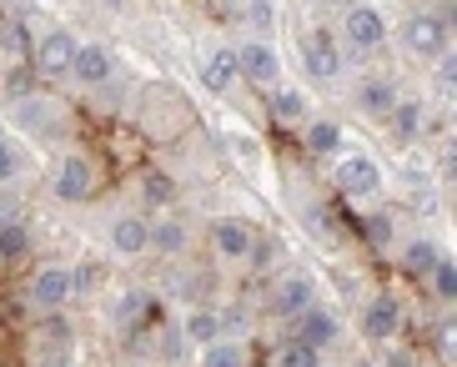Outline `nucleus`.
Listing matches in <instances>:
<instances>
[{
  "label": "nucleus",
  "instance_id": "nucleus-27",
  "mask_svg": "<svg viewBox=\"0 0 457 367\" xmlns=\"http://www.w3.org/2000/svg\"><path fill=\"white\" fill-rule=\"evenodd\" d=\"M141 202H146V212H166L176 202V181L166 171H141Z\"/></svg>",
  "mask_w": 457,
  "mask_h": 367
},
{
  "label": "nucleus",
  "instance_id": "nucleus-33",
  "mask_svg": "<svg viewBox=\"0 0 457 367\" xmlns=\"http://www.w3.org/2000/svg\"><path fill=\"white\" fill-rule=\"evenodd\" d=\"M367 237H372L377 246L392 242V217H367Z\"/></svg>",
  "mask_w": 457,
  "mask_h": 367
},
{
  "label": "nucleus",
  "instance_id": "nucleus-19",
  "mask_svg": "<svg viewBox=\"0 0 457 367\" xmlns=\"http://www.w3.org/2000/svg\"><path fill=\"white\" fill-rule=\"evenodd\" d=\"M242 81V66H237V46H221V51H212L202 61V86L212 96H227L231 86Z\"/></svg>",
  "mask_w": 457,
  "mask_h": 367
},
{
  "label": "nucleus",
  "instance_id": "nucleus-31",
  "mask_svg": "<svg viewBox=\"0 0 457 367\" xmlns=\"http://www.w3.org/2000/svg\"><path fill=\"white\" fill-rule=\"evenodd\" d=\"M271 21H277V5H271V0H246V26L271 30Z\"/></svg>",
  "mask_w": 457,
  "mask_h": 367
},
{
  "label": "nucleus",
  "instance_id": "nucleus-17",
  "mask_svg": "<svg viewBox=\"0 0 457 367\" xmlns=\"http://www.w3.org/2000/svg\"><path fill=\"white\" fill-rule=\"evenodd\" d=\"M151 307H156V297H151L146 287H126L121 297L111 302V327L116 332H136V327L151 322Z\"/></svg>",
  "mask_w": 457,
  "mask_h": 367
},
{
  "label": "nucleus",
  "instance_id": "nucleus-29",
  "mask_svg": "<svg viewBox=\"0 0 457 367\" xmlns=\"http://www.w3.org/2000/svg\"><path fill=\"white\" fill-rule=\"evenodd\" d=\"M443 257V246L437 242H428V237H412V242L403 246V272L407 277H428V267Z\"/></svg>",
  "mask_w": 457,
  "mask_h": 367
},
{
  "label": "nucleus",
  "instance_id": "nucleus-11",
  "mask_svg": "<svg viewBox=\"0 0 457 367\" xmlns=\"http://www.w3.org/2000/svg\"><path fill=\"white\" fill-rule=\"evenodd\" d=\"M317 302V282H312L307 272H287L282 282L271 287V297H267V313L277 317V322H292L302 307H312Z\"/></svg>",
  "mask_w": 457,
  "mask_h": 367
},
{
  "label": "nucleus",
  "instance_id": "nucleus-20",
  "mask_svg": "<svg viewBox=\"0 0 457 367\" xmlns=\"http://www.w3.org/2000/svg\"><path fill=\"white\" fill-rule=\"evenodd\" d=\"M302 126H307V137H302L307 156H337V151H347V131L332 116H307Z\"/></svg>",
  "mask_w": 457,
  "mask_h": 367
},
{
  "label": "nucleus",
  "instance_id": "nucleus-4",
  "mask_svg": "<svg viewBox=\"0 0 457 367\" xmlns=\"http://www.w3.org/2000/svg\"><path fill=\"white\" fill-rule=\"evenodd\" d=\"M403 322H407V307H403V297H397V292H387V287H382V292H372V297L362 302V317H357L362 338H367V342H377V347L397 342Z\"/></svg>",
  "mask_w": 457,
  "mask_h": 367
},
{
  "label": "nucleus",
  "instance_id": "nucleus-28",
  "mask_svg": "<svg viewBox=\"0 0 457 367\" xmlns=\"http://www.w3.org/2000/svg\"><path fill=\"white\" fill-rule=\"evenodd\" d=\"M30 51H36V41H30V30L21 26V21H5L0 26V61H30Z\"/></svg>",
  "mask_w": 457,
  "mask_h": 367
},
{
  "label": "nucleus",
  "instance_id": "nucleus-7",
  "mask_svg": "<svg viewBox=\"0 0 457 367\" xmlns=\"http://www.w3.org/2000/svg\"><path fill=\"white\" fill-rule=\"evenodd\" d=\"M342 41L352 51H382L387 46V15L377 5H342Z\"/></svg>",
  "mask_w": 457,
  "mask_h": 367
},
{
  "label": "nucleus",
  "instance_id": "nucleus-22",
  "mask_svg": "<svg viewBox=\"0 0 457 367\" xmlns=\"http://www.w3.org/2000/svg\"><path fill=\"white\" fill-rule=\"evenodd\" d=\"M357 111H362L367 121H387V111H392V101H397V86L387 81V76H372V81H362L357 86Z\"/></svg>",
  "mask_w": 457,
  "mask_h": 367
},
{
  "label": "nucleus",
  "instance_id": "nucleus-5",
  "mask_svg": "<svg viewBox=\"0 0 457 367\" xmlns=\"http://www.w3.org/2000/svg\"><path fill=\"white\" fill-rule=\"evenodd\" d=\"M447 36H453V15L412 11L403 21V46L417 55V61H437V55L447 51Z\"/></svg>",
  "mask_w": 457,
  "mask_h": 367
},
{
  "label": "nucleus",
  "instance_id": "nucleus-8",
  "mask_svg": "<svg viewBox=\"0 0 457 367\" xmlns=\"http://www.w3.org/2000/svg\"><path fill=\"white\" fill-rule=\"evenodd\" d=\"M347 66V55H342V41H337L332 30H307L302 36V71H307L312 81H337Z\"/></svg>",
  "mask_w": 457,
  "mask_h": 367
},
{
  "label": "nucleus",
  "instance_id": "nucleus-39",
  "mask_svg": "<svg viewBox=\"0 0 457 367\" xmlns=\"http://www.w3.org/2000/svg\"><path fill=\"white\" fill-rule=\"evenodd\" d=\"M352 367H377V363H352Z\"/></svg>",
  "mask_w": 457,
  "mask_h": 367
},
{
  "label": "nucleus",
  "instance_id": "nucleus-24",
  "mask_svg": "<svg viewBox=\"0 0 457 367\" xmlns=\"http://www.w3.org/2000/svg\"><path fill=\"white\" fill-rule=\"evenodd\" d=\"M187 246H191L187 221H176V217H156V221H151V252H162V257H181Z\"/></svg>",
  "mask_w": 457,
  "mask_h": 367
},
{
  "label": "nucleus",
  "instance_id": "nucleus-36",
  "mask_svg": "<svg viewBox=\"0 0 457 367\" xmlns=\"http://www.w3.org/2000/svg\"><path fill=\"white\" fill-rule=\"evenodd\" d=\"M437 353L453 357V322H443V332H437Z\"/></svg>",
  "mask_w": 457,
  "mask_h": 367
},
{
  "label": "nucleus",
  "instance_id": "nucleus-1",
  "mask_svg": "<svg viewBox=\"0 0 457 367\" xmlns=\"http://www.w3.org/2000/svg\"><path fill=\"white\" fill-rule=\"evenodd\" d=\"M26 297L36 313H66L71 302L81 297V267H71V262H46V267H36L30 272V287Z\"/></svg>",
  "mask_w": 457,
  "mask_h": 367
},
{
  "label": "nucleus",
  "instance_id": "nucleus-15",
  "mask_svg": "<svg viewBox=\"0 0 457 367\" xmlns=\"http://www.w3.org/2000/svg\"><path fill=\"white\" fill-rule=\"evenodd\" d=\"M111 252L116 257H146L151 252V217L146 212H121L111 221Z\"/></svg>",
  "mask_w": 457,
  "mask_h": 367
},
{
  "label": "nucleus",
  "instance_id": "nucleus-13",
  "mask_svg": "<svg viewBox=\"0 0 457 367\" xmlns=\"http://www.w3.org/2000/svg\"><path fill=\"white\" fill-rule=\"evenodd\" d=\"M116 76V51L106 41H81L76 46V61H71V81L81 86H106Z\"/></svg>",
  "mask_w": 457,
  "mask_h": 367
},
{
  "label": "nucleus",
  "instance_id": "nucleus-34",
  "mask_svg": "<svg viewBox=\"0 0 457 367\" xmlns=\"http://www.w3.org/2000/svg\"><path fill=\"white\" fill-rule=\"evenodd\" d=\"M307 221H312V231H317V237H327V231H332V212H327V206H307Z\"/></svg>",
  "mask_w": 457,
  "mask_h": 367
},
{
  "label": "nucleus",
  "instance_id": "nucleus-23",
  "mask_svg": "<svg viewBox=\"0 0 457 367\" xmlns=\"http://www.w3.org/2000/svg\"><path fill=\"white\" fill-rule=\"evenodd\" d=\"M176 327H181L187 347H206L212 338H221V317H216V307H187Z\"/></svg>",
  "mask_w": 457,
  "mask_h": 367
},
{
  "label": "nucleus",
  "instance_id": "nucleus-21",
  "mask_svg": "<svg viewBox=\"0 0 457 367\" xmlns=\"http://www.w3.org/2000/svg\"><path fill=\"white\" fill-rule=\"evenodd\" d=\"M196 367H252V342L246 338H212L202 347V357H196Z\"/></svg>",
  "mask_w": 457,
  "mask_h": 367
},
{
  "label": "nucleus",
  "instance_id": "nucleus-9",
  "mask_svg": "<svg viewBox=\"0 0 457 367\" xmlns=\"http://www.w3.org/2000/svg\"><path fill=\"white\" fill-rule=\"evenodd\" d=\"M237 66H242V81H252L256 91H271L282 81V55L271 41H246L237 46Z\"/></svg>",
  "mask_w": 457,
  "mask_h": 367
},
{
  "label": "nucleus",
  "instance_id": "nucleus-18",
  "mask_svg": "<svg viewBox=\"0 0 457 367\" xmlns=\"http://www.w3.org/2000/svg\"><path fill=\"white\" fill-rule=\"evenodd\" d=\"M36 252V231L26 217H5L0 221V267H21Z\"/></svg>",
  "mask_w": 457,
  "mask_h": 367
},
{
  "label": "nucleus",
  "instance_id": "nucleus-38",
  "mask_svg": "<svg viewBox=\"0 0 457 367\" xmlns=\"http://www.w3.org/2000/svg\"><path fill=\"white\" fill-rule=\"evenodd\" d=\"M121 367H151V363H141V357H131V363H121Z\"/></svg>",
  "mask_w": 457,
  "mask_h": 367
},
{
  "label": "nucleus",
  "instance_id": "nucleus-32",
  "mask_svg": "<svg viewBox=\"0 0 457 367\" xmlns=\"http://www.w3.org/2000/svg\"><path fill=\"white\" fill-rule=\"evenodd\" d=\"M15 171H21V151H15L11 141L0 137V187H5V181H11Z\"/></svg>",
  "mask_w": 457,
  "mask_h": 367
},
{
  "label": "nucleus",
  "instance_id": "nucleus-14",
  "mask_svg": "<svg viewBox=\"0 0 457 367\" xmlns=\"http://www.w3.org/2000/svg\"><path fill=\"white\" fill-rule=\"evenodd\" d=\"M256 246V231L246 227L242 217H216L212 221V252L221 262H246Z\"/></svg>",
  "mask_w": 457,
  "mask_h": 367
},
{
  "label": "nucleus",
  "instance_id": "nucleus-6",
  "mask_svg": "<svg viewBox=\"0 0 457 367\" xmlns=\"http://www.w3.org/2000/svg\"><path fill=\"white\" fill-rule=\"evenodd\" d=\"M76 46H81V36L71 26H51L36 41V51H30V66H36V76H71V61H76Z\"/></svg>",
  "mask_w": 457,
  "mask_h": 367
},
{
  "label": "nucleus",
  "instance_id": "nucleus-25",
  "mask_svg": "<svg viewBox=\"0 0 457 367\" xmlns=\"http://www.w3.org/2000/svg\"><path fill=\"white\" fill-rule=\"evenodd\" d=\"M271 121H282V126H296V121H307V91H296V86H271Z\"/></svg>",
  "mask_w": 457,
  "mask_h": 367
},
{
  "label": "nucleus",
  "instance_id": "nucleus-3",
  "mask_svg": "<svg viewBox=\"0 0 457 367\" xmlns=\"http://www.w3.org/2000/svg\"><path fill=\"white\" fill-rule=\"evenodd\" d=\"M96 187H101V171H96V162L86 156V151H61L51 166V191L55 202L66 206H81L96 196Z\"/></svg>",
  "mask_w": 457,
  "mask_h": 367
},
{
  "label": "nucleus",
  "instance_id": "nucleus-30",
  "mask_svg": "<svg viewBox=\"0 0 457 367\" xmlns=\"http://www.w3.org/2000/svg\"><path fill=\"white\" fill-rule=\"evenodd\" d=\"M271 367H327V353H317V347H307V342H282L277 347V363Z\"/></svg>",
  "mask_w": 457,
  "mask_h": 367
},
{
  "label": "nucleus",
  "instance_id": "nucleus-2",
  "mask_svg": "<svg viewBox=\"0 0 457 367\" xmlns=\"http://www.w3.org/2000/svg\"><path fill=\"white\" fill-rule=\"evenodd\" d=\"M382 166H377V156H367V151H337V166H332V187L342 202H372L377 191H382Z\"/></svg>",
  "mask_w": 457,
  "mask_h": 367
},
{
  "label": "nucleus",
  "instance_id": "nucleus-37",
  "mask_svg": "<svg viewBox=\"0 0 457 367\" xmlns=\"http://www.w3.org/2000/svg\"><path fill=\"white\" fill-rule=\"evenodd\" d=\"M312 5H322V11H342L347 0H312Z\"/></svg>",
  "mask_w": 457,
  "mask_h": 367
},
{
  "label": "nucleus",
  "instance_id": "nucleus-16",
  "mask_svg": "<svg viewBox=\"0 0 457 367\" xmlns=\"http://www.w3.org/2000/svg\"><path fill=\"white\" fill-rule=\"evenodd\" d=\"M387 131L397 146H412V141H422V131H428V101H417V96H397L387 111Z\"/></svg>",
  "mask_w": 457,
  "mask_h": 367
},
{
  "label": "nucleus",
  "instance_id": "nucleus-26",
  "mask_svg": "<svg viewBox=\"0 0 457 367\" xmlns=\"http://www.w3.org/2000/svg\"><path fill=\"white\" fill-rule=\"evenodd\" d=\"M422 282H428L432 302H443V307H453V302H457V267H453V257H437Z\"/></svg>",
  "mask_w": 457,
  "mask_h": 367
},
{
  "label": "nucleus",
  "instance_id": "nucleus-12",
  "mask_svg": "<svg viewBox=\"0 0 457 367\" xmlns=\"http://www.w3.org/2000/svg\"><path fill=\"white\" fill-rule=\"evenodd\" d=\"M292 322H296L292 338H296V342H307V347H317V353H327V347H332V342L342 338V322H337V313H332V307H322V302L302 307V313H296Z\"/></svg>",
  "mask_w": 457,
  "mask_h": 367
},
{
  "label": "nucleus",
  "instance_id": "nucleus-10",
  "mask_svg": "<svg viewBox=\"0 0 457 367\" xmlns=\"http://www.w3.org/2000/svg\"><path fill=\"white\" fill-rule=\"evenodd\" d=\"M71 353H76V332H71V322H61V313H51V322L36 332L30 367H71Z\"/></svg>",
  "mask_w": 457,
  "mask_h": 367
},
{
  "label": "nucleus",
  "instance_id": "nucleus-35",
  "mask_svg": "<svg viewBox=\"0 0 457 367\" xmlns=\"http://www.w3.org/2000/svg\"><path fill=\"white\" fill-rule=\"evenodd\" d=\"M181 342H187V338H181V327H166V338H162V353L171 357V363L181 357Z\"/></svg>",
  "mask_w": 457,
  "mask_h": 367
}]
</instances>
